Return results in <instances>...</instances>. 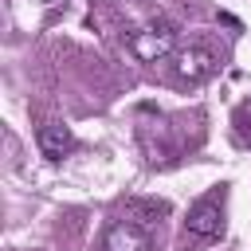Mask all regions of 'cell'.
<instances>
[{"label":"cell","instance_id":"cell-1","mask_svg":"<svg viewBox=\"0 0 251 251\" xmlns=\"http://www.w3.org/2000/svg\"><path fill=\"white\" fill-rule=\"evenodd\" d=\"M220 235H224V184H216L208 196H200L188 208V220H184L188 243H212Z\"/></svg>","mask_w":251,"mask_h":251},{"label":"cell","instance_id":"cell-2","mask_svg":"<svg viewBox=\"0 0 251 251\" xmlns=\"http://www.w3.org/2000/svg\"><path fill=\"white\" fill-rule=\"evenodd\" d=\"M126 47H129V55H133L137 63H161V59H169V55L176 51V27L165 24V20L145 24V27H137V31L129 35Z\"/></svg>","mask_w":251,"mask_h":251},{"label":"cell","instance_id":"cell-3","mask_svg":"<svg viewBox=\"0 0 251 251\" xmlns=\"http://www.w3.org/2000/svg\"><path fill=\"white\" fill-rule=\"evenodd\" d=\"M216 71H220V55L208 51V47H180V51H173V78L176 82L196 86V82L212 78Z\"/></svg>","mask_w":251,"mask_h":251},{"label":"cell","instance_id":"cell-4","mask_svg":"<svg viewBox=\"0 0 251 251\" xmlns=\"http://www.w3.org/2000/svg\"><path fill=\"white\" fill-rule=\"evenodd\" d=\"M102 251H153V239L141 231V224L122 220V224H110V227H106Z\"/></svg>","mask_w":251,"mask_h":251},{"label":"cell","instance_id":"cell-5","mask_svg":"<svg viewBox=\"0 0 251 251\" xmlns=\"http://www.w3.org/2000/svg\"><path fill=\"white\" fill-rule=\"evenodd\" d=\"M35 141H39V153H43L47 161H59V157L75 145V137H71V129H67V126H43Z\"/></svg>","mask_w":251,"mask_h":251}]
</instances>
